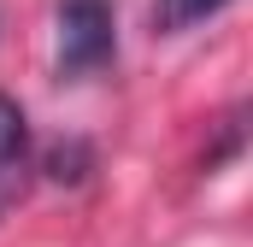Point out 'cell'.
I'll use <instances>...</instances> for the list:
<instances>
[{"label": "cell", "mask_w": 253, "mask_h": 247, "mask_svg": "<svg viewBox=\"0 0 253 247\" xmlns=\"http://www.w3.org/2000/svg\"><path fill=\"white\" fill-rule=\"evenodd\" d=\"M112 59V6L106 0H59V71L88 77Z\"/></svg>", "instance_id": "6da1fadb"}, {"label": "cell", "mask_w": 253, "mask_h": 247, "mask_svg": "<svg viewBox=\"0 0 253 247\" xmlns=\"http://www.w3.org/2000/svg\"><path fill=\"white\" fill-rule=\"evenodd\" d=\"M24 147H30V124H24V112L0 94V188L18 177V165H24Z\"/></svg>", "instance_id": "7a4b0ae2"}, {"label": "cell", "mask_w": 253, "mask_h": 247, "mask_svg": "<svg viewBox=\"0 0 253 247\" xmlns=\"http://www.w3.org/2000/svg\"><path fill=\"white\" fill-rule=\"evenodd\" d=\"M230 0H153V24L159 30H189V24H206L212 12H224Z\"/></svg>", "instance_id": "3957f363"}]
</instances>
